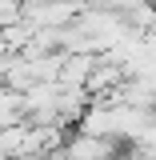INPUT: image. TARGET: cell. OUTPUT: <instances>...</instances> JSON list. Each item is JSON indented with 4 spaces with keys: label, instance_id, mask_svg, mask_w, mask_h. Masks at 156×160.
Segmentation results:
<instances>
[{
    "label": "cell",
    "instance_id": "6da1fadb",
    "mask_svg": "<svg viewBox=\"0 0 156 160\" xmlns=\"http://www.w3.org/2000/svg\"><path fill=\"white\" fill-rule=\"evenodd\" d=\"M68 160H116V140H96V136H72L60 148Z\"/></svg>",
    "mask_w": 156,
    "mask_h": 160
}]
</instances>
